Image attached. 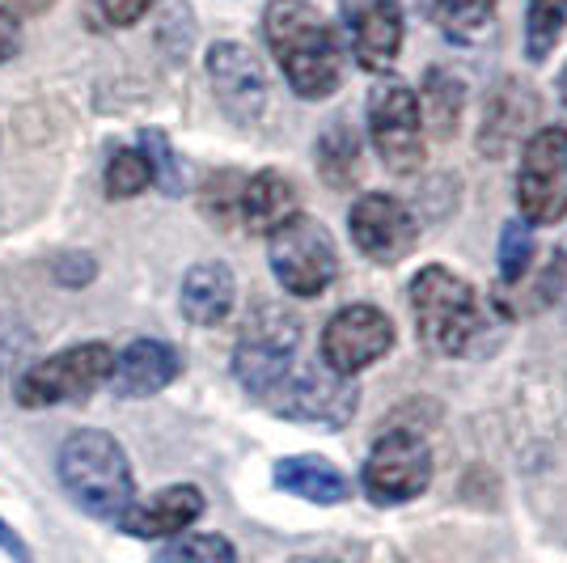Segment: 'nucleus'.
Here are the masks:
<instances>
[{
  "label": "nucleus",
  "mask_w": 567,
  "mask_h": 563,
  "mask_svg": "<svg viewBox=\"0 0 567 563\" xmlns=\"http://www.w3.org/2000/svg\"><path fill=\"white\" fill-rule=\"evenodd\" d=\"M262 34L297 98L322 102L339 90L343 51L327 18L309 0H271L262 13Z\"/></svg>",
  "instance_id": "obj_1"
},
{
  "label": "nucleus",
  "mask_w": 567,
  "mask_h": 563,
  "mask_svg": "<svg viewBox=\"0 0 567 563\" xmlns=\"http://www.w3.org/2000/svg\"><path fill=\"white\" fill-rule=\"evenodd\" d=\"M411 314L415 330L436 356H483L492 348V309L450 267L427 263L411 280Z\"/></svg>",
  "instance_id": "obj_2"
},
{
  "label": "nucleus",
  "mask_w": 567,
  "mask_h": 563,
  "mask_svg": "<svg viewBox=\"0 0 567 563\" xmlns=\"http://www.w3.org/2000/svg\"><path fill=\"white\" fill-rule=\"evenodd\" d=\"M60 483L81 513L118 521L136 504V479L127 467V453L111 432L81 428L60 446Z\"/></svg>",
  "instance_id": "obj_3"
},
{
  "label": "nucleus",
  "mask_w": 567,
  "mask_h": 563,
  "mask_svg": "<svg viewBox=\"0 0 567 563\" xmlns=\"http://www.w3.org/2000/svg\"><path fill=\"white\" fill-rule=\"evenodd\" d=\"M297 348H301V323L288 309L262 306L255 318L246 323L234 352L237 381L255 395V399H271L284 386V377L297 369Z\"/></svg>",
  "instance_id": "obj_4"
},
{
  "label": "nucleus",
  "mask_w": 567,
  "mask_h": 563,
  "mask_svg": "<svg viewBox=\"0 0 567 563\" xmlns=\"http://www.w3.org/2000/svg\"><path fill=\"white\" fill-rule=\"evenodd\" d=\"M271 272L292 297H318L339 276V250H334L327 225L313 216H288L280 229H271Z\"/></svg>",
  "instance_id": "obj_5"
},
{
  "label": "nucleus",
  "mask_w": 567,
  "mask_h": 563,
  "mask_svg": "<svg viewBox=\"0 0 567 563\" xmlns=\"http://www.w3.org/2000/svg\"><path fill=\"white\" fill-rule=\"evenodd\" d=\"M517 208L529 225H555L567 216V132L538 127L517 165Z\"/></svg>",
  "instance_id": "obj_6"
},
{
  "label": "nucleus",
  "mask_w": 567,
  "mask_h": 563,
  "mask_svg": "<svg viewBox=\"0 0 567 563\" xmlns=\"http://www.w3.org/2000/svg\"><path fill=\"white\" fill-rule=\"evenodd\" d=\"M369 136L373 149L394 174H411L424 165V111L411 85L381 81L369 94Z\"/></svg>",
  "instance_id": "obj_7"
},
{
  "label": "nucleus",
  "mask_w": 567,
  "mask_h": 563,
  "mask_svg": "<svg viewBox=\"0 0 567 563\" xmlns=\"http://www.w3.org/2000/svg\"><path fill=\"white\" fill-rule=\"evenodd\" d=\"M115 356L106 344H76L69 352L48 356L43 365L25 369L18 381L22 407H55V402H85L111 377Z\"/></svg>",
  "instance_id": "obj_8"
},
{
  "label": "nucleus",
  "mask_w": 567,
  "mask_h": 563,
  "mask_svg": "<svg viewBox=\"0 0 567 563\" xmlns=\"http://www.w3.org/2000/svg\"><path fill=\"white\" fill-rule=\"evenodd\" d=\"M364 492L373 504H406L432 483V449L420 432L394 428L378 437V446L364 462Z\"/></svg>",
  "instance_id": "obj_9"
},
{
  "label": "nucleus",
  "mask_w": 567,
  "mask_h": 563,
  "mask_svg": "<svg viewBox=\"0 0 567 563\" xmlns=\"http://www.w3.org/2000/svg\"><path fill=\"white\" fill-rule=\"evenodd\" d=\"M355 390L348 377L331 373L327 365H297L292 373L284 377V386L267 399L271 411H280L288 420H306V423H327V428H343L355 416Z\"/></svg>",
  "instance_id": "obj_10"
},
{
  "label": "nucleus",
  "mask_w": 567,
  "mask_h": 563,
  "mask_svg": "<svg viewBox=\"0 0 567 563\" xmlns=\"http://www.w3.org/2000/svg\"><path fill=\"white\" fill-rule=\"evenodd\" d=\"M394 348V323L378 306L339 309L322 330V365L339 377H355Z\"/></svg>",
  "instance_id": "obj_11"
},
{
  "label": "nucleus",
  "mask_w": 567,
  "mask_h": 563,
  "mask_svg": "<svg viewBox=\"0 0 567 563\" xmlns=\"http://www.w3.org/2000/svg\"><path fill=\"white\" fill-rule=\"evenodd\" d=\"M348 229H352V242L360 246V255L381 263V267L406 258L420 242L415 216L394 195H360L352 212H348Z\"/></svg>",
  "instance_id": "obj_12"
},
{
  "label": "nucleus",
  "mask_w": 567,
  "mask_h": 563,
  "mask_svg": "<svg viewBox=\"0 0 567 563\" xmlns=\"http://www.w3.org/2000/svg\"><path fill=\"white\" fill-rule=\"evenodd\" d=\"M208 76H213V90L229 119L255 123L262 115V106H267V76H262V64L255 60L250 48L216 43L208 51Z\"/></svg>",
  "instance_id": "obj_13"
},
{
  "label": "nucleus",
  "mask_w": 567,
  "mask_h": 563,
  "mask_svg": "<svg viewBox=\"0 0 567 563\" xmlns=\"http://www.w3.org/2000/svg\"><path fill=\"white\" fill-rule=\"evenodd\" d=\"M343 25L360 69L381 72L399 60L402 4L399 0H343Z\"/></svg>",
  "instance_id": "obj_14"
},
{
  "label": "nucleus",
  "mask_w": 567,
  "mask_h": 563,
  "mask_svg": "<svg viewBox=\"0 0 567 563\" xmlns=\"http://www.w3.org/2000/svg\"><path fill=\"white\" fill-rule=\"evenodd\" d=\"M178 369H183V360H178V352L169 344H162V339H136L115 360L111 386H115L118 399H148V395L166 390L169 381L178 377Z\"/></svg>",
  "instance_id": "obj_15"
},
{
  "label": "nucleus",
  "mask_w": 567,
  "mask_h": 563,
  "mask_svg": "<svg viewBox=\"0 0 567 563\" xmlns=\"http://www.w3.org/2000/svg\"><path fill=\"white\" fill-rule=\"evenodd\" d=\"M199 513H204V492L190 488V483H178V488H166L144 504H132L118 516V530L132 534V539H174Z\"/></svg>",
  "instance_id": "obj_16"
},
{
  "label": "nucleus",
  "mask_w": 567,
  "mask_h": 563,
  "mask_svg": "<svg viewBox=\"0 0 567 563\" xmlns=\"http://www.w3.org/2000/svg\"><path fill=\"white\" fill-rule=\"evenodd\" d=\"M276 488L301 495L309 504H343L352 495L348 474L334 467V462H327V458H318V453L284 458L280 467H276Z\"/></svg>",
  "instance_id": "obj_17"
},
{
  "label": "nucleus",
  "mask_w": 567,
  "mask_h": 563,
  "mask_svg": "<svg viewBox=\"0 0 567 563\" xmlns=\"http://www.w3.org/2000/svg\"><path fill=\"white\" fill-rule=\"evenodd\" d=\"M234 293V272L225 263H199V267H190L187 280H183V314L195 327H216V323L229 318Z\"/></svg>",
  "instance_id": "obj_18"
},
{
  "label": "nucleus",
  "mask_w": 567,
  "mask_h": 563,
  "mask_svg": "<svg viewBox=\"0 0 567 563\" xmlns=\"http://www.w3.org/2000/svg\"><path fill=\"white\" fill-rule=\"evenodd\" d=\"M288 216H297V187L284 174L262 170L241 187V221L250 234H271Z\"/></svg>",
  "instance_id": "obj_19"
},
{
  "label": "nucleus",
  "mask_w": 567,
  "mask_h": 563,
  "mask_svg": "<svg viewBox=\"0 0 567 563\" xmlns=\"http://www.w3.org/2000/svg\"><path fill=\"white\" fill-rule=\"evenodd\" d=\"M529 90H520L517 81H504L496 90V98L487 102V115H483V153H492L499 157L508 144L520 136V127H525V119L534 115V102H529Z\"/></svg>",
  "instance_id": "obj_20"
},
{
  "label": "nucleus",
  "mask_w": 567,
  "mask_h": 563,
  "mask_svg": "<svg viewBox=\"0 0 567 563\" xmlns=\"http://www.w3.org/2000/svg\"><path fill=\"white\" fill-rule=\"evenodd\" d=\"M424 13L453 43H478L496 18V0H424Z\"/></svg>",
  "instance_id": "obj_21"
},
{
  "label": "nucleus",
  "mask_w": 567,
  "mask_h": 563,
  "mask_svg": "<svg viewBox=\"0 0 567 563\" xmlns=\"http://www.w3.org/2000/svg\"><path fill=\"white\" fill-rule=\"evenodd\" d=\"M567 30V0H529L525 4V55L543 64Z\"/></svg>",
  "instance_id": "obj_22"
},
{
  "label": "nucleus",
  "mask_w": 567,
  "mask_h": 563,
  "mask_svg": "<svg viewBox=\"0 0 567 563\" xmlns=\"http://www.w3.org/2000/svg\"><path fill=\"white\" fill-rule=\"evenodd\" d=\"M318 165H322V178L331 187H348L355 178V165H360V141L348 123H331L318 141Z\"/></svg>",
  "instance_id": "obj_23"
},
{
  "label": "nucleus",
  "mask_w": 567,
  "mask_h": 563,
  "mask_svg": "<svg viewBox=\"0 0 567 563\" xmlns=\"http://www.w3.org/2000/svg\"><path fill=\"white\" fill-rule=\"evenodd\" d=\"M462 81L450 76V72L432 69L427 72V85H424V102H420V111L432 115V127H436V136H453V127H457V115H462Z\"/></svg>",
  "instance_id": "obj_24"
},
{
  "label": "nucleus",
  "mask_w": 567,
  "mask_h": 563,
  "mask_svg": "<svg viewBox=\"0 0 567 563\" xmlns=\"http://www.w3.org/2000/svg\"><path fill=\"white\" fill-rule=\"evenodd\" d=\"M148 183H153V170H148L141 149H118L111 165H106V195L111 199H132Z\"/></svg>",
  "instance_id": "obj_25"
},
{
  "label": "nucleus",
  "mask_w": 567,
  "mask_h": 563,
  "mask_svg": "<svg viewBox=\"0 0 567 563\" xmlns=\"http://www.w3.org/2000/svg\"><path fill=\"white\" fill-rule=\"evenodd\" d=\"M157 563H237V551L220 534H190V539L169 542Z\"/></svg>",
  "instance_id": "obj_26"
},
{
  "label": "nucleus",
  "mask_w": 567,
  "mask_h": 563,
  "mask_svg": "<svg viewBox=\"0 0 567 563\" xmlns=\"http://www.w3.org/2000/svg\"><path fill=\"white\" fill-rule=\"evenodd\" d=\"M141 153L144 162H148V170H153V183L166 191V195H183V165H178L174 149H169V141L157 127H148L141 136Z\"/></svg>",
  "instance_id": "obj_27"
},
{
  "label": "nucleus",
  "mask_w": 567,
  "mask_h": 563,
  "mask_svg": "<svg viewBox=\"0 0 567 563\" xmlns=\"http://www.w3.org/2000/svg\"><path fill=\"white\" fill-rule=\"evenodd\" d=\"M529 258H534V234H529V225L508 221L504 234H499V272H504V280L517 284L525 276V267H529Z\"/></svg>",
  "instance_id": "obj_28"
},
{
  "label": "nucleus",
  "mask_w": 567,
  "mask_h": 563,
  "mask_svg": "<svg viewBox=\"0 0 567 563\" xmlns=\"http://www.w3.org/2000/svg\"><path fill=\"white\" fill-rule=\"evenodd\" d=\"M538 293H543V306L567 327V237L559 242L555 258H550V267H546L543 288H538Z\"/></svg>",
  "instance_id": "obj_29"
},
{
  "label": "nucleus",
  "mask_w": 567,
  "mask_h": 563,
  "mask_svg": "<svg viewBox=\"0 0 567 563\" xmlns=\"http://www.w3.org/2000/svg\"><path fill=\"white\" fill-rule=\"evenodd\" d=\"M157 0H94V13L102 25H115V30H123V25H136L153 9Z\"/></svg>",
  "instance_id": "obj_30"
},
{
  "label": "nucleus",
  "mask_w": 567,
  "mask_h": 563,
  "mask_svg": "<svg viewBox=\"0 0 567 563\" xmlns=\"http://www.w3.org/2000/svg\"><path fill=\"white\" fill-rule=\"evenodd\" d=\"M18 51H22V30H18V18L0 4V64H9Z\"/></svg>",
  "instance_id": "obj_31"
},
{
  "label": "nucleus",
  "mask_w": 567,
  "mask_h": 563,
  "mask_svg": "<svg viewBox=\"0 0 567 563\" xmlns=\"http://www.w3.org/2000/svg\"><path fill=\"white\" fill-rule=\"evenodd\" d=\"M0 546H4L18 563L30 560V551H25V542L18 539V530H13V525H4V521H0Z\"/></svg>",
  "instance_id": "obj_32"
},
{
  "label": "nucleus",
  "mask_w": 567,
  "mask_h": 563,
  "mask_svg": "<svg viewBox=\"0 0 567 563\" xmlns=\"http://www.w3.org/2000/svg\"><path fill=\"white\" fill-rule=\"evenodd\" d=\"M4 9H18V13H43L51 9V0H0Z\"/></svg>",
  "instance_id": "obj_33"
},
{
  "label": "nucleus",
  "mask_w": 567,
  "mask_h": 563,
  "mask_svg": "<svg viewBox=\"0 0 567 563\" xmlns=\"http://www.w3.org/2000/svg\"><path fill=\"white\" fill-rule=\"evenodd\" d=\"M559 94H564V106H567V69H564V76H559Z\"/></svg>",
  "instance_id": "obj_34"
},
{
  "label": "nucleus",
  "mask_w": 567,
  "mask_h": 563,
  "mask_svg": "<svg viewBox=\"0 0 567 563\" xmlns=\"http://www.w3.org/2000/svg\"><path fill=\"white\" fill-rule=\"evenodd\" d=\"M292 563H334V560H322V555H309V560H292Z\"/></svg>",
  "instance_id": "obj_35"
}]
</instances>
